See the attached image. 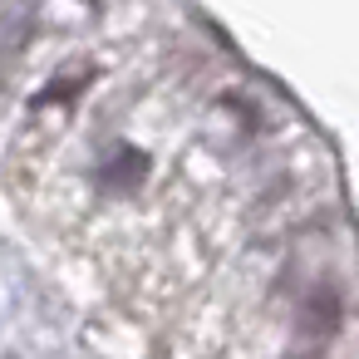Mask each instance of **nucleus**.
Listing matches in <instances>:
<instances>
[{
    "label": "nucleus",
    "instance_id": "nucleus-1",
    "mask_svg": "<svg viewBox=\"0 0 359 359\" xmlns=\"http://www.w3.org/2000/svg\"><path fill=\"white\" fill-rule=\"evenodd\" d=\"M143 172H148V163H143V153H133V148H123V153H118V158H114V163H109V168L99 172V177H104V187H114V192H123V187H133V182L143 177Z\"/></svg>",
    "mask_w": 359,
    "mask_h": 359
}]
</instances>
